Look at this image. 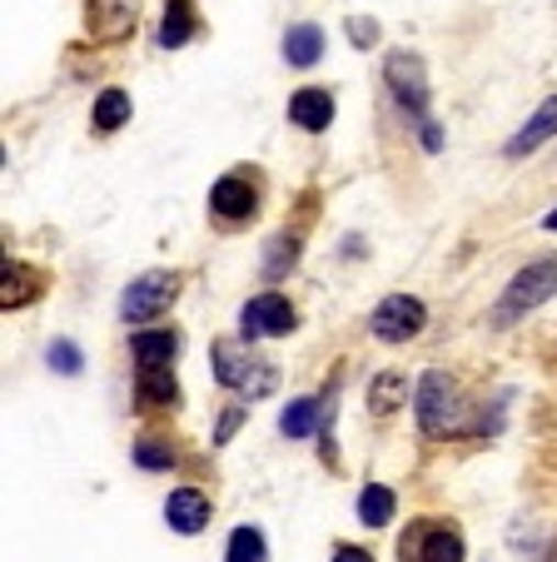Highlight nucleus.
Listing matches in <instances>:
<instances>
[{"label":"nucleus","instance_id":"1","mask_svg":"<svg viewBox=\"0 0 557 562\" xmlns=\"http://www.w3.org/2000/svg\"><path fill=\"white\" fill-rule=\"evenodd\" d=\"M413 414H419V428L428 438L463 434V424H468V404H463L458 383H453L443 369L419 373V383H413Z\"/></svg>","mask_w":557,"mask_h":562},{"label":"nucleus","instance_id":"2","mask_svg":"<svg viewBox=\"0 0 557 562\" xmlns=\"http://www.w3.org/2000/svg\"><path fill=\"white\" fill-rule=\"evenodd\" d=\"M553 294H557V255H543V259L523 265L513 279H508V289L493 304V329H513V324H523V318L533 314V308H543Z\"/></svg>","mask_w":557,"mask_h":562},{"label":"nucleus","instance_id":"3","mask_svg":"<svg viewBox=\"0 0 557 562\" xmlns=\"http://www.w3.org/2000/svg\"><path fill=\"white\" fill-rule=\"evenodd\" d=\"M210 359H214V379H220V389L239 393V398H269V393L279 389V369H274L269 359H259L249 344L220 339Z\"/></svg>","mask_w":557,"mask_h":562},{"label":"nucleus","instance_id":"4","mask_svg":"<svg viewBox=\"0 0 557 562\" xmlns=\"http://www.w3.org/2000/svg\"><path fill=\"white\" fill-rule=\"evenodd\" d=\"M179 294V274L175 269H145L140 279H130L125 294H120V318L125 324H149L159 318Z\"/></svg>","mask_w":557,"mask_h":562},{"label":"nucleus","instance_id":"5","mask_svg":"<svg viewBox=\"0 0 557 562\" xmlns=\"http://www.w3.org/2000/svg\"><path fill=\"white\" fill-rule=\"evenodd\" d=\"M423 324H428V308H423V299H413V294H383L379 308L368 314V329H374V339H383V344L419 339Z\"/></svg>","mask_w":557,"mask_h":562},{"label":"nucleus","instance_id":"6","mask_svg":"<svg viewBox=\"0 0 557 562\" xmlns=\"http://www.w3.org/2000/svg\"><path fill=\"white\" fill-rule=\"evenodd\" d=\"M383 80H389L393 100H399V105L423 125V120H428V75H423L419 55L413 50H389V60H383Z\"/></svg>","mask_w":557,"mask_h":562},{"label":"nucleus","instance_id":"7","mask_svg":"<svg viewBox=\"0 0 557 562\" xmlns=\"http://www.w3.org/2000/svg\"><path fill=\"white\" fill-rule=\"evenodd\" d=\"M399 558L403 562H463L468 548H463V532L453 522H413Z\"/></svg>","mask_w":557,"mask_h":562},{"label":"nucleus","instance_id":"8","mask_svg":"<svg viewBox=\"0 0 557 562\" xmlns=\"http://www.w3.org/2000/svg\"><path fill=\"white\" fill-rule=\"evenodd\" d=\"M299 329V314H294V304H289L285 294H259V299H249V304L239 308V334H244V344H254V339H279V334H294Z\"/></svg>","mask_w":557,"mask_h":562},{"label":"nucleus","instance_id":"9","mask_svg":"<svg viewBox=\"0 0 557 562\" xmlns=\"http://www.w3.org/2000/svg\"><path fill=\"white\" fill-rule=\"evenodd\" d=\"M214 518V503L204 488H175L165 498V522L169 532H179V538H194V532H204Z\"/></svg>","mask_w":557,"mask_h":562},{"label":"nucleus","instance_id":"10","mask_svg":"<svg viewBox=\"0 0 557 562\" xmlns=\"http://www.w3.org/2000/svg\"><path fill=\"white\" fill-rule=\"evenodd\" d=\"M210 210H214V220L239 224L259 210V190H254L249 180H239V175H224V180H214V190H210Z\"/></svg>","mask_w":557,"mask_h":562},{"label":"nucleus","instance_id":"11","mask_svg":"<svg viewBox=\"0 0 557 562\" xmlns=\"http://www.w3.org/2000/svg\"><path fill=\"white\" fill-rule=\"evenodd\" d=\"M289 120H294L299 130H309V135H319V130L334 125V95L319 86H304L289 95Z\"/></svg>","mask_w":557,"mask_h":562},{"label":"nucleus","instance_id":"12","mask_svg":"<svg viewBox=\"0 0 557 562\" xmlns=\"http://www.w3.org/2000/svg\"><path fill=\"white\" fill-rule=\"evenodd\" d=\"M130 353H135V369H175L179 334L175 329H140L135 339H130Z\"/></svg>","mask_w":557,"mask_h":562},{"label":"nucleus","instance_id":"13","mask_svg":"<svg viewBox=\"0 0 557 562\" xmlns=\"http://www.w3.org/2000/svg\"><path fill=\"white\" fill-rule=\"evenodd\" d=\"M553 135H557V95H547L543 105H537L533 115H527V125L517 130L513 139H508V149H503V155L523 159V155H533V149L543 145V139H553Z\"/></svg>","mask_w":557,"mask_h":562},{"label":"nucleus","instance_id":"14","mask_svg":"<svg viewBox=\"0 0 557 562\" xmlns=\"http://www.w3.org/2000/svg\"><path fill=\"white\" fill-rule=\"evenodd\" d=\"M403 404H409V373H399V369L374 373V383H368V414L389 418V414H399Z\"/></svg>","mask_w":557,"mask_h":562},{"label":"nucleus","instance_id":"15","mask_svg":"<svg viewBox=\"0 0 557 562\" xmlns=\"http://www.w3.org/2000/svg\"><path fill=\"white\" fill-rule=\"evenodd\" d=\"M285 60L294 65V70H309V65L324 60V31L319 25H289L285 31Z\"/></svg>","mask_w":557,"mask_h":562},{"label":"nucleus","instance_id":"16","mask_svg":"<svg viewBox=\"0 0 557 562\" xmlns=\"http://www.w3.org/2000/svg\"><path fill=\"white\" fill-rule=\"evenodd\" d=\"M135 393L145 408H169L179 404V383L175 369H135Z\"/></svg>","mask_w":557,"mask_h":562},{"label":"nucleus","instance_id":"17","mask_svg":"<svg viewBox=\"0 0 557 562\" xmlns=\"http://www.w3.org/2000/svg\"><path fill=\"white\" fill-rule=\"evenodd\" d=\"M324 428V398H289V408L279 414V434L285 438H309Z\"/></svg>","mask_w":557,"mask_h":562},{"label":"nucleus","instance_id":"18","mask_svg":"<svg viewBox=\"0 0 557 562\" xmlns=\"http://www.w3.org/2000/svg\"><path fill=\"white\" fill-rule=\"evenodd\" d=\"M393 513H399V498H393V488H383V483H368V488L358 493V522H364V528H389Z\"/></svg>","mask_w":557,"mask_h":562},{"label":"nucleus","instance_id":"19","mask_svg":"<svg viewBox=\"0 0 557 562\" xmlns=\"http://www.w3.org/2000/svg\"><path fill=\"white\" fill-rule=\"evenodd\" d=\"M35 294H41V279L25 274V265H11V259H5V274H0V308H5V314H11V308H25Z\"/></svg>","mask_w":557,"mask_h":562},{"label":"nucleus","instance_id":"20","mask_svg":"<svg viewBox=\"0 0 557 562\" xmlns=\"http://www.w3.org/2000/svg\"><path fill=\"white\" fill-rule=\"evenodd\" d=\"M190 35H194V5L190 0H169L165 21H159V45H165V50H179Z\"/></svg>","mask_w":557,"mask_h":562},{"label":"nucleus","instance_id":"21","mask_svg":"<svg viewBox=\"0 0 557 562\" xmlns=\"http://www.w3.org/2000/svg\"><path fill=\"white\" fill-rule=\"evenodd\" d=\"M224 562H269V542H264V528H254V522H239V528L230 532Z\"/></svg>","mask_w":557,"mask_h":562},{"label":"nucleus","instance_id":"22","mask_svg":"<svg viewBox=\"0 0 557 562\" xmlns=\"http://www.w3.org/2000/svg\"><path fill=\"white\" fill-rule=\"evenodd\" d=\"M130 110H135V105H130V90H115V86L100 90V95H96V130H105V135H110V130L130 125Z\"/></svg>","mask_w":557,"mask_h":562},{"label":"nucleus","instance_id":"23","mask_svg":"<svg viewBox=\"0 0 557 562\" xmlns=\"http://www.w3.org/2000/svg\"><path fill=\"white\" fill-rule=\"evenodd\" d=\"M90 15L105 35H125L135 25V0H90Z\"/></svg>","mask_w":557,"mask_h":562},{"label":"nucleus","instance_id":"24","mask_svg":"<svg viewBox=\"0 0 557 562\" xmlns=\"http://www.w3.org/2000/svg\"><path fill=\"white\" fill-rule=\"evenodd\" d=\"M135 468H145V473H165V468H175V448L159 443V438H140L135 443Z\"/></svg>","mask_w":557,"mask_h":562},{"label":"nucleus","instance_id":"25","mask_svg":"<svg viewBox=\"0 0 557 562\" xmlns=\"http://www.w3.org/2000/svg\"><path fill=\"white\" fill-rule=\"evenodd\" d=\"M45 363H51V369H55V373H65V379H75V373H80V369H85V353H80V349H75V344H70V339H55V344H51V349H45Z\"/></svg>","mask_w":557,"mask_h":562},{"label":"nucleus","instance_id":"26","mask_svg":"<svg viewBox=\"0 0 557 562\" xmlns=\"http://www.w3.org/2000/svg\"><path fill=\"white\" fill-rule=\"evenodd\" d=\"M294 255H299L294 239H269V249H264V279H285Z\"/></svg>","mask_w":557,"mask_h":562},{"label":"nucleus","instance_id":"27","mask_svg":"<svg viewBox=\"0 0 557 562\" xmlns=\"http://www.w3.org/2000/svg\"><path fill=\"white\" fill-rule=\"evenodd\" d=\"M348 41H354L358 50H374V45L383 41L379 21H374V15H348Z\"/></svg>","mask_w":557,"mask_h":562},{"label":"nucleus","instance_id":"28","mask_svg":"<svg viewBox=\"0 0 557 562\" xmlns=\"http://www.w3.org/2000/svg\"><path fill=\"white\" fill-rule=\"evenodd\" d=\"M244 418H249V414H244V408L239 404H230V408H224V414H220V428H214V443H230V438L234 434H239V424H244Z\"/></svg>","mask_w":557,"mask_h":562},{"label":"nucleus","instance_id":"29","mask_svg":"<svg viewBox=\"0 0 557 562\" xmlns=\"http://www.w3.org/2000/svg\"><path fill=\"white\" fill-rule=\"evenodd\" d=\"M334 562H374V552H368V548H354V542H338V548H334Z\"/></svg>","mask_w":557,"mask_h":562},{"label":"nucleus","instance_id":"30","mask_svg":"<svg viewBox=\"0 0 557 562\" xmlns=\"http://www.w3.org/2000/svg\"><path fill=\"white\" fill-rule=\"evenodd\" d=\"M423 145H428V149H438V145H443V130L433 125V120H423Z\"/></svg>","mask_w":557,"mask_h":562},{"label":"nucleus","instance_id":"31","mask_svg":"<svg viewBox=\"0 0 557 562\" xmlns=\"http://www.w3.org/2000/svg\"><path fill=\"white\" fill-rule=\"evenodd\" d=\"M543 229H553V234H557V210H553V214H547V220H543Z\"/></svg>","mask_w":557,"mask_h":562}]
</instances>
